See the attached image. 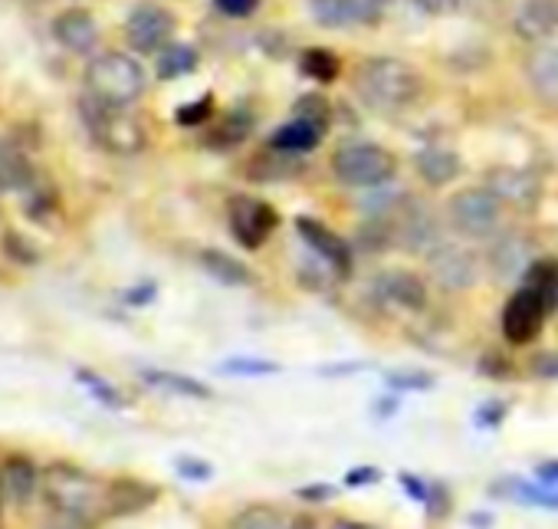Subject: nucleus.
Listing matches in <instances>:
<instances>
[{"label":"nucleus","mask_w":558,"mask_h":529,"mask_svg":"<svg viewBox=\"0 0 558 529\" xmlns=\"http://www.w3.org/2000/svg\"><path fill=\"white\" fill-rule=\"evenodd\" d=\"M336 178L349 188H378L395 175V155L385 152L381 145H345L332 158Z\"/></svg>","instance_id":"nucleus-5"},{"label":"nucleus","mask_w":558,"mask_h":529,"mask_svg":"<svg viewBox=\"0 0 558 529\" xmlns=\"http://www.w3.org/2000/svg\"><path fill=\"white\" fill-rule=\"evenodd\" d=\"M545 316H548V303L535 290H529V287L515 290L509 297L506 310H502V336H506V342L509 346H529L542 333Z\"/></svg>","instance_id":"nucleus-7"},{"label":"nucleus","mask_w":558,"mask_h":529,"mask_svg":"<svg viewBox=\"0 0 558 529\" xmlns=\"http://www.w3.org/2000/svg\"><path fill=\"white\" fill-rule=\"evenodd\" d=\"M194 67H197V50L194 47H184V44H174V47L161 50V57H158V76L161 80L187 76Z\"/></svg>","instance_id":"nucleus-27"},{"label":"nucleus","mask_w":558,"mask_h":529,"mask_svg":"<svg viewBox=\"0 0 558 529\" xmlns=\"http://www.w3.org/2000/svg\"><path fill=\"white\" fill-rule=\"evenodd\" d=\"M223 369H240L243 375H263V372H276V365H269V362H250V359H240V362H227Z\"/></svg>","instance_id":"nucleus-34"},{"label":"nucleus","mask_w":558,"mask_h":529,"mask_svg":"<svg viewBox=\"0 0 558 529\" xmlns=\"http://www.w3.org/2000/svg\"><path fill=\"white\" fill-rule=\"evenodd\" d=\"M155 496H158L155 486H148L142 480H132V477H122V480L109 483V513L125 516V513L145 509Z\"/></svg>","instance_id":"nucleus-15"},{"label":"nucleus","mask_w":558,"mask_h":529,"mask_svg":"<svg viewBox=\"0 0 558 529\" xmlns=\"http://www.w3.org/2000/svg\"><path fill=\"white\" fill-rule=\"evenodd\" d=\"M178 467L184 473H197V480H207L210 477V467L207 464H197V460H178Z\"/></svg>","instance_id":"nucleus-36"},{"label":"nucleus","mask_w":558,"mask_h":529,"mask_svg":"<svg viewBox=\"0 0 558 529\" xmlns=\"http://www.w3.org/2000/svg\"><path fill=\"white\" fill-rule=\"evenodd\" d=\"M80 112H83V122L93 132V139L112 155H135L148 142L142 119L132 116L125 106H109L96 96H83Z\"/></svg>","instance_id":"nucleus-3"},{"label":"nucleus","mask_w":558,"mask_h":529,"mask_svg":"<svg viewBox=\"0 0 558 529\" xmlns=\"http://www.w3.org/2000/svg\"><path fill=\"white\" fill-rule=\"evenodd\" d=\"M355 89L378 112H404L408 106H414L421 99L424 80L404 60L372 57V60L359 63V70H355Z\"/></svg>","instance_id":"nucleus-1"},{"label":"nucleus","mask_w":558,"mask_h":529,"mask_svg":"<svg viewBox=\"0 0 558 529\" xmlns=\"http://www.w3.org/2000/svg\"><path fill=\"white\" fill-rule=\"evenodd\" d=\"M391 0H355V11H359V21L368 24V21H378L385 11H388Z\"/></svg>","instance_id":"nucleus-32"},{"label":"nucleus","mask_w":558,"mask_h":529,"mask_svg":"<svg viewBox=\"0 0 558 529\" xmlns=\"http://www.w3.org/2000/svg\"><path fill=\"white\" fill-rule=\"evenodd\" d=\"M323 132H326V125H319V122H313V119H293L290 125H283L276 135H272V148H279V152H287V155H300V152H310V148H316L319 145V139H323Z\"/></svg>","instance_id":"nucleus-16"},{"label":"nucleus","mask_w":558,"mask_h":529,"mask_svg":"<svg viewBox=\"0 0 558 529\" xmlns=\"http://www.w3.org/2000/svg\"><path fill=\"white\" fill-rule=\"evenodd\" d=\"M430 274L447 290H466L476 280V256L460 243H437L427 253Z\"/></svg>","instance_id":"nucleus-10"},{"label":"nucleus","mask_w":558,"mask_h":529,"mask_svg":"<svg viewBox=\"0 0 558 529\" xmlns=\"http://www.w3.org/2000/svg\"><path fill=\"white\" fill-rule=\"evenodd\" d=\"M489 191H493L499 201L532 204V201H535V194H538V184H535L525 171L502 168V171H493V178H489Z\"/></svg>","instance_id":"nucleus-17"},{"label":"nucleus","mask_w":558,"mask_h":529,"mask_svg":"<svg viewBox=\"0 0 558 529\" xmlns=\"http://www.w3.org/2000/svg\"><path fill=\"white\" fill-rule=\"evenodd\" d=\"M310 14H313L316 24L332 27V31L362 24L359 11H355V0H310Z\"/></svg>","instance_id":"nucleus-21"},{"label":"nucleus","mask_w":558,"mask_h":529,"mask_svg":"<svg viewBox=\"0 0 558 529\" xmlns=\"http://www.w3.org/2000/svg\"><path fill=\"white\" fill-rule=\"evenodd\" d=\"M532 369L542 375V378H558V352H545L532 362Z\"/></svg>","instance_id":"nucleus-33"},{"label":"nucleus","mask_w":558,"mask_h":529,"mask_svg":"<svg viewBox=\"0 0 558 529\" xmlns=\"http://www.w3.org/2000/svg\"><path fill=\"white\" fill-rule=\"evenodd\" d=\"M27 181H31L27 158L11 142H0V188L17 191V188H27Z\"/></svg>","instance_id":"nucleus-23"},{"label":"nucleus","mask_w":558,"mask_h":529,"mask_svg":"<svg viewBox=\"0 0 558 529\" xmlns=\"http://www.w3.org/2000/svg\"><path fill=\"white\" fill-rule=\"evenodd\" d=\"M227 217H230V233H233L243 247H250V250L263 247V240H269V233H272L276 224H279V214H276L266 201L250 197V194L233 197L230 207H227Z\"/></svg>","instance_id":"nucleus-8"},{"label":"nucleus","mask_w":558,"mask_h":529,"mask_svg":"<svg viewBox=\"0 0 558 529\" xmlns=\"http://www.w3.org/2000/svg\"><path fill=\"white\" fill-rule=\"evenodd\" d=\"M210 116V99H197V103H191V106H184L181 112H178V122L181 125H197V122H204Z\"/></svg>","instance_id":"nucleus-31"},{"label":"nucleus","mask_w":558,"mask_h":529,"mask_svg":"<svg viewBox=\"0 0 558 529\" xmlns=\"http://www.w3.org/2000/svg\"><path fill=\"white\" fill-rule=\"evenodd\" d=\"M417 171L430 184H447L460 175V158L453 152H444V148H427L417 155Z\"/></svg>","instance_id":"nucleus-22"},{"label":"nucleus","mask_w":558,"mask_h":529,"mask_svg":"<svg viewBox=\"0 0 558 529\" xmlns=\"http://www.w3.org/2000/svg\"><path fill=\"white\" fill-rule=\"evenodd\" d=\"M414 4L427 14H450L457 11V0H414Z\"/></svg>","instance_id":"nucleus-35"},{"label":"nucleus","mask_w":558,"mask_h":529,"mask_svg":"<svg viewBox=\"0 0 558 529\" xmlns=\"http://www.w3.org/2000/svg\"><path fill=\"white\" fill-rule=\"evenodd\" d=\"M80 382H83L102 405H109V408H119V405H122L119 392H116L106 378H99V375H93V372H80Z\"/></svg>","instance_id":"nucleus-29"},{"label":"nucleus","mask_w":558,"mask_h":529,"mask_svg":"<svg viewBox=\"0 0 558 529\" xmlns=\"http://www.w3.org/2000/svg\"><path fill=\"white\" fill-rule=\"evenodd\" d=\"M40 490L50 509L66 516L70 522H96L102 513H109V483L102 486L93 473L80 467L53 464L44 473Z\"/></svg>","instance_id":"nucleus-2"},{"label":"nucleus","mask_w":558,"mask_h":529,"mask_svg":"<svg viewBox=\"0 0 558 529\" xmlns=\"http://www.w3.org/2000/svg\"><path fill=\"white\" fill-rule=\"evenodd\" d=\"M522 287L535 290V293L548 303V310H555V306H558V260L542 256V260L529 263L525 284H522Z\"/></svg>","instance_id":"nucleus-19"},{"label":"nucleus","mask_w":558,"mask_h":529,"mask_svg":"<svg viewBox=\"0 0 558 529\" xmlns=\"http://www.w3.org/2000/svg\"><path fill=\"white\" fill-rule=\"evenodd\" d=\"M53 37L73 53H89L99 44V24H96V17L89 11L73 8V11H63L53 21Z\"/></svg>","instance_id":"nucleus-12"},{"label":"nucleus","mask_w":558,"mask_h":529,"mask_svg":"<svg viewBox=\"0 0 558 529\" xmlns=\"http://www.w3.org/2000/svg\"><path fill=\"white\" fill-rule=\"evenodd\" d=\"M230 529H296V522L272 506H246L233 516Z\"/></svg>","instance_id":"nucleus-26"},{"label":"nucleus","mask_w":558,"mask_h":529,"mask_svg":"<svg viewBox=\"0 0 558 529\" xmlns=\"http://www.w3.org/2000/svg\"><path fill=\"white\" fill-rule=\"evenodd\" d=\"M40 480H44L40 470L27 457H11L4 464V483H8V490H11V496L17 503H27L40 490Z\"/></svg>","instance_id":"nucleus-18"},{"label":"nucleus","mask_w":558,"mask_h":529,"mask_svg":"<svg viewBox=\"0 0 558 529\" xmlns=\"http://www.w3.org/2000/svg\"><path fill=\"white\" fill-rule=\"evenodd\" d=\"M332 529H368V526H359V522H336Z\"/></svg>","instance_id":"nucleus-37"},{"label":"nucleus","mask_w":558,"mask_h":529,"mask_svg":"<svg viewBox=\"0 0 558 529\" xmlns=\"http://www.w3.org/2000/svg\"><path fill=\"white\" fill-rule=\"evenodd\" d=\"M86 86H89V96L109 106H132L145 93V70L132 57L106 53L86 67Z\"/></svg>","instance_id":"nucleus-4"},{"label":"nucleus","mask_w":558,"mask_h":529,"mask_svg":"<svg viewBox=\"0 0 558 529\" xmlns=\"http://www.w3.org/2000/svg\"><path fill=\"white\" fill-rule=\"evenodd\" d=\"M525 76L538 99L558 103V44L535 47L525 60Z\"/></svg>","instance_id":"nucleus-13"},{"label":"nucleus","mask_w":558,"mask_h":529,"mask_svg":"<svg viewBox=\"0 0 558 529\" xmlns=\"http://www.w3.org/2000/svg\"><path fill=\"white\" fill-rule=\"evenodd\" d=\"M450 224L466 233V237H489L499 227L502 217V201L489 191V188H466L457 191L447 204Z\"/></svg>","instance_id":"nucleus-6"},{"label":"nucleus","mask_w":558,"mask_h":529,"mask_svg":"<svg viewBox=\"0 0 558 529\" xmlns=\"http://www.w3.org/2000/svg\"><path fill=\"white\" fill-rule=\"evenodd\" d=\"M558 27V0H529L515 14V34L525 40H545Z\"/></svg>","instance_id":"nucleus-14"},{"label":"nucleus","mask_w":558,"mask_h":529,"mask_svg":"<svg viewBox=\"0 0 558 529\" xmlns=\"http://www.w3.org/2000/svg\"><path fill=\"white\" fill-rule=\"evenodd\" d=\"M142 378L155 388H165V392H174V395H187V398H210L207 385H201L197 378H187V375H178V372H161V369H145Z\"/></svg>","instance_id":"nucleus-25"},{"label":"nucleus","mask_w":558,"mask_h":529,"mask_svg":"<svg viewBox=\"0 0 558 529\" xmlns=\"http://www.w3.org/2000/svg\"><path fill=\"white\" fill-rule=\"evenodd\" d=\"M214 4L227 17H250L259 8V0H214Z\"/></svg>","instance_id":"nucleus-30"},{"label":"nucleus","mask_w":558,"mask_h":529,"mask_svg":"<svg viewBox=\"0 0 558 529\" xmlns=\"http://www.w3.org/2000/svg\"><path fill=\"white\" fill-rule=\"evenodd\" d=\"M174 34V17L158 4H142L125 24V37L138 53H158Z\"/></svg>","instance_id":"nucleus-9"},{"label":"nucleus","mask_w":558,"mask_h":529,"mask_svg":"<svg viewBox=\"0 0 558 529\" xmlns=\"http://www.w3.org/2000/svg\"><path fill=\"white\" fill-rule=\"evenodd\" d=\"M381 293L388 300H395L398 306H408V310H421L427 303V293H424V284L414 277V274H388L381 280Z\"/></svg>","instance_id":"nucleus-20"},{"label":"nucleus","mask_w":558,"mask_h":529,"mask_svg":"<svg viewBox=\"0 0 558 529\" xmlns=\"http://www.w3.org/2000/svg\"><path fill=\"white\" fill-rule=\"evenodd\" d=\"M303 73L319 83H332L339 76V60L329 50H306L303 53Z\"/></svg>","instance_id":"nucleus-28"},{"label":"nucleus","mask_w":558,"mask_h":529,"mask_svg":"<svg viewBox=\"0 0 558 529\" xmlns=\"http://www.w3.org/2000/svg\"><path fill=\"white\" fill-rule=\"evenodd\" d=\"M296 227H300L303 240L310 243V250H313V253H319V256L329 263V270H336V274H349V267H352V250H349V243H345L339 233H332L326 224L310 220V217H303Z\"/></svg>","instance_id":"nucleus-11"},{"label":"nucleus","mask_w":558,"mask_h":529,"mask_svg":"<svg viewBox=\"0 0 558 529\" xmlns=\"http://www.w3.org/2000/svg\"><path fill=\"white\" fill-rule=\"evenodd\" d=\"M201 263L210 277H217L220 284H230V287H240V284H250V274L243 263H236L233 256L220 253V250H204L201 253Z\"/></svg>","instance_id":"nucleus-24"}]
</instances>
